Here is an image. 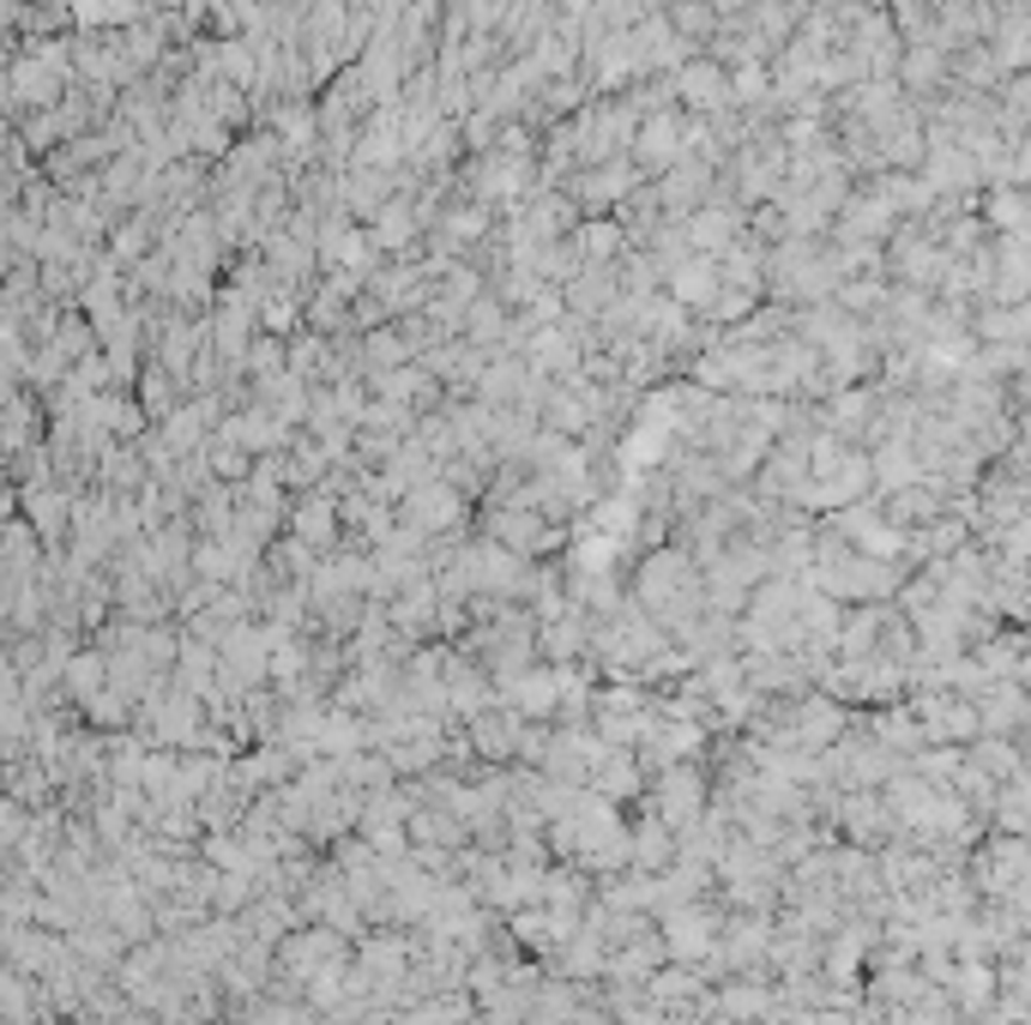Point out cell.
<instances>
[{
	"label": "cell",
	"instance_id": "cell-1",
	"mask_svg": "<svg viewBox=\"0 0 1031 1025\" xmlns=\"http://www.w3.org/2000/svg\"><path fill=\"white\" fill-rule=\"evenodd\" d=\"M404 507H411V531H453L458 525V512H465V501L447 489V483H423V489H411L404 495Z\"/></svg>",
	"mask_w": 1031,
	"mask_h": 1025
},
{
	"label": "cell",
	"instance_id": "cell-2",
	"mask_svg": "<svg viewBox=\"0 0 1031 1025\" xmlns=\"http://www.w3.org/2000/svg\"><path fill=\"white\" fill-rule=\"evenodd\" d=\"M296 537H302V543H326V537H333V507H326V501H302Z\"/></svg>",
	"mask_w": 1031,
	"mask_h": 1025
}]
</instances>
